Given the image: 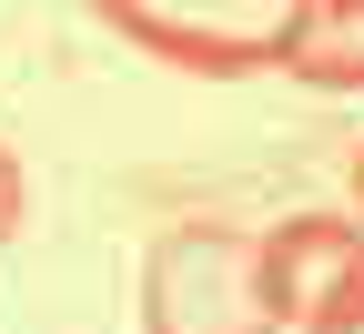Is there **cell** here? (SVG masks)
<instances>
[{"instance_id":"cell-1","label":"cell","mask_w":364,"mask_h":334,"mask_svg":"<svg viewBox=\"0 0 364 334\" xmlns=\"http://www.w3.org/2000/svg\"><path fill=\"white\" fill-rule=\"evenodd\" d=\"M142 324L152 334H284L263 294V244L233 223H172L142 263Z\"/></svg>"},{"instance_id":"cell-6","label":"cell","mask_w":364,"mask_h":334,"mask_svg":"<svg viewBox=\"0 0 364 334\" xmlns=\"http://www.w3.org/2000/svg\"><path fill=\"white\" fill-rule=\"evenodd\" d=\"M334 334H364V304H354V314H344V324H334Z\"/></svg>"},{"instance_id":"cell-7","label":"cell","mask_w":364,"mask_h":334,"mask_svg":"<svg viewBox=\"0 0 364 334\" xmlns=\"http://www.w3.org/2000/svg\"><path fill=\"white\" fill-rule=\"evenodd\" d=\"M354 193H364V152H354Z\"/></svg>"},{"instance_id":"cell-3","label":"cell","mask_w":364,"mask_h":334,"mask_svg":"<svg viewBox=\"0 0 364 334\" xmlns=\"http://www.w3.org/2000/svg\"><path fill=\"white\" fill-rule=\"evenodd\" d=\"M263 71L304 91H364V0H294L263 31Z\"/></svg>"},{"instance_id":"cell-4","label":"cell","mask_w":364,"mask_h":334,"mask_svg":"<svg viewBox=\"0 0 364 334\" xmlns=\"http://www.w3.org/2000/svg\"><path fill=\"white\" fill-rule=\"evenodd\" d=\"M132 51H152V61H172V71H193V81H243V71H263V41L253 31H213V21H172V11H152V0H91Z\"/></svg>"},{"instance_id":"cell-2","label":"cell","mask_w":364,"mask_h":334,"mask_svg":"<svg viewBox=\"0 0 364 334\" xmlns=\"http://www.w3.org/2000/svg\"><path fill=\"white\" fill-rule=\"evenodd\" d=\"M263 294L294 334H334L364 304V223L344 213H284L263 233Z\"/></svg>"},{"instance_id":"cell-5","label":"cell","mask_w":364,"mask_h":334,"mask_svg":"<svg viewBox=\"0 0 364 334\" xmlns=\"http://www.w3.org/2000/svg\"><path fill=\"white\" fill-rule=\"evenodd\" d=\"M21 213H31V182H21V162H11V142H0V244L21 233Z\"/></svg>"}]
</instances>
